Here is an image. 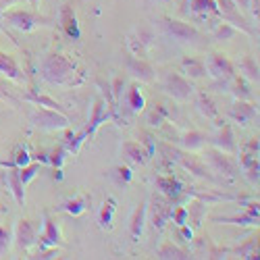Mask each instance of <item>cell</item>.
<instances>
[{
    "instance_id": "30",
    "label": "cell",
    "mask_w": 260,
    "mask_h": 260,
    "mask_svg": "<svg viewBox=\"0 0 260 260\" xmlns=\"http://www.w3.org/2000/svg\"><path fill=\"white\" fill-rule=\"evenodd\" d=\"M240 69L246 73V77L248 79H254V81H258V64L250 58V56H246L242 62H240Z\"/></svg>"
},
{
    "instance_id": "5",
    "label": "cell",
    "mask_w": 260,
    "mask_h": 260,
    "mask_svg": "<svg viewBox=\"0 0 260 260\" xmlns=\"http://www.w3.org/2000/svg\"><path fill=\"white\" fill-rule=\"evenodd\" d=\"M165 90H167L173 98H175V100H187V98L193 94L191 83H189L185 77L177 75V73H169V75L165 77Z\"/></svg>"
},
{
    "instance_id": "36",
    "label": "cell",
    "mask_w": 260,
    "mask_h": 260,
    "mask_svg": "<svg viewBox=\"0 0 260 260\" xmlns=\"http://www.w3.org/2000/svg\"><path fill=\"white\" fill-rule=\"evenodd\" d=\"M233 92H235V96L240 98V100H252V92H248V90H246V85H244L242 81H235Z\"/></svg>"
},
{
    "instance_id": "7",
    "label": "cell",
    "mask_w": 260,
    "mask_h": 260,
    "mask_svg": "<svg viewBox=\"0 0 260 260\" xmlns=\"http://www.w3.org/2000/svg\"><path fill=\"white\" fill-rule=\"evenodd\" d=\"M162 25L167 29L169 36H173L179 42H189V40H196L198 38V31L193 29L189 23H183V21H177V19H165Z\"/></svg>"
},
{
    "instance_id": "12",
    "label": "cell",
    "mask_w": 260,
    "mask_h": 260,
    "mask_svg": "<svg viewBox=\"0 0 260 260\" xmlns=\"http://www.w3.org/2000/svg\"><path fill=\"white\" fill-rule=\"evenodd\" d=\"M127 69L134 77H138L140 81H152L154 79V71L150 67L148 62H144L142 58H136V56H129L127 58Z\"/></svg>"
},
{
    "instance_id": "23",
    "label": "cell",
    "mask_w": 260,
    "mask_h": 260,
    "mask_svg": "<svg viewBox=\"0 0 260 260\" xmlns=\"http://www.w3.org/2000/svg\"><path fill=\"white\" fill-rule=\"evenodd\" d=\"M181 67H183L185 75H189V77H193V79H200V77H204V73H206L204 64L198 62V60H193V58H183Z\"/></svg>"
},
{
    "instance_id": "37",
    "label": "cell",
    "mask_w": 260,
    "mask_h": 260,
    "mask_svg": "<svg viewBox=\"0 0 260 260\" xmlns=\"http://www.w3.org/2000/svg\"><path fill=\"white\" fill-rule=\"evenodd\" d=\"M246 171H248V179H250L252 183H256V181H258V158L252 160V162L246 167Z\"/></svg>"
},
{
    "instance_id": "29",
    "label": "cell",
    "mask_w": 260,
    "mask_h": 260,
    "mask_svg": "<svg viewBox=\"0 0 260 260\" xmlns=\"http://www.w3.org/2000/svg\"><path fill=\"white\" fill-rule=\"evenodd\" d=\"M204 134H200V132H191V134H185V138H183V146L187 148V150H198V148H202L204 146Z\"/></svg>"
},
{
    "instance_id": "1",
    "label": "cell",
    "mask_w": 260,
    "mask_h": 260,
    "mask_svg": "<svg viewBox=\"0 0 260 260\" xmlns=\"http://www.w3.org/2000/svg\"><path fill=\"white\" fill-rule=\"evenodd\" d=\"M77 71V64L62 54H50L42 62V77L48 83H67Z\"/></svg>"
},
{
    "instance_id": "3",
    "label": "cell",
    "mask_w": 260,
    "mask_h": 260,
    "mask_svg": "<svg viewBox=\"0 0 260 260\" xmlns=\"http://www.w3.org/2000/svg\"><path fill=\"white\" fill-rule=\"evenodd\" d=\"M171 210H173V206H171V202H169V198L165 196V193H154L152 206H150V216H152L154 229H158V231L165 229L167 221L171 219Z\"/></svg>"
},
{
    "instance_id": "21",
    "label": "cell",
    "mask_w": 260,
    "mask_h": 260,
    "mask_svg": "<svg viewBox=\"0 0 260 260\" xmlns=\"http://www.w3.org/2000/svg\"><path fill=\"white\" fill-rule=\"evenodd\" d=\"M189 11L196 15H208V13L219 15L216 0H189Z\"/></svg>"
},
{
    "instance_id": "19",
    "label": "cell",
    "mask_w": 260,
    "mask_h": 260,
    "mask_svg": "<svg viewBox=\"0 0 260 260\" xmlns=\"http://www.w3.org/2000/svg\"><path fill=\"white\" fill-rule=\"evenodd\" d=\"M177 158H179V162H181L185 169H189L191 173H196L198 177L208 179V181H214V177H212L210 173H208V171H206V169H204V167H202V165H200L196 158H193V156H189V158H187V156H183V154H177Z\"/></svg>"
},
{
    "instance_id": "11",
    "label": "cell",
    "mask_w": 260,
    "mask_h": 260,
    "mask_svg": "<svg viewBox=\"0 0 260 260\" xmlns=\"http://www.w3.org/2000/svg\"><path fill=\"white\" fill-rule=\"evenodd\" d=\"M121 152H123V156H125L129 162H132V165H144V162L150 158V154L142 148L140 142H123Z\"/></svg>"
},
{
    "instance_id": "33",
    "label": "cell",
    "mask_w": 260,
    "mask_h": 260,
    "mask_svg": "<svg viewBox=\"0 0 260 260\" xmlns=\"http://www.w3.org/2000/svg\"><path fill=\"white\" fill-rule=\"evenodd\" d=\"M187 216H189V212H187V208H183V206L171 210V219H173V223H175L177 227H181V225L187 223Z\"/></svg>"
},
{
    "instance_id": "20",
    "label": "cell",
    "mask_w": 260,
    "mask_h": 260,
    "mask_svg": "<svg viewBox=\"0 0 260 260\" xmlns=\"http://www.w3.org/2000/svg\"><path fill=\"white\" fill-rule=\"evenodd\" d=\"M88 208H90V198H88V196L69 200V202H64L62 206H58V210H64V212H69V214H73V216L81 214L83 210H88Z\"/></svg>"
},
{
    "instance_id": "27",
    "label": "cell",
    "mask_w": 260,
    "mask_h": 260,
    "mask_svg": "<svg viewBox=\"0 0 260 260\" xmlns=\"http://www.w3.org/2000/svg\"><path fill=\"white\" fill-rule=\"evenodd\" d=\"M127 104H129V108H132L134 113H140L142 108H144V96H142V92L138 90V88H129L127 90Z\"/></svg>"
},
{
    "instance_id": "38",
    "label": "cell",
    "mask_w": 260,
    "mask_h": 260,
    "mask_svg": "<svg viewBox=\"0 0 260 260\" xmlns=\"http://www.w3.org/2000/svg\"><path fill=\"white\" fill-rule=\"evenodd\" d=\"M64 152H67V148H58V150H54V152H52V158L48 156V160H50V165H54V167H60L62 165V154Z\"/></svg>"
},
{
    "instance_id": "22",
    "label": "cell",
    "mask_w": 260,
    "mask_h": 260,
    "mask_svg": "<svg viewBox=\"0 0 260 260\" xmlns=\"http://www.w3.org/2000/svg\"><path fill=\"white\" fill-rule=\"evenodd\" d=\"M198 111L206 119H216V117H219V108H216L214 100L210 96H206V94H200V98H198Z\"/></svg>"
},
{
    "instance_id": "40",
    "label": "cell",
    "mask_w": 260,
    "mask_h": 260,
    "mask_svg": "<svg viewBox=\"0 0 260 260\" xmlns=\"http://www.w3.org/2000/svg\"><path fill=\"white\" fill-rule=\"evenodd\" d=\"M0 31H3V25H0Z\"/></svg>"
},
{
    "instance_id": "13",
    "label": "cell",
    "mask_w": 260,
    "mask_h": 260,
    "mask_svg": "<svg viewBox=\"0 0 260 260\" xmlns=\"http://www.w3.org/2000/svg\"><path fill=\"white\" fill-rule=\"evenodd\" d=\"M5 181L9 183V187H11V191H13L17 204H23V202H25V189H23L25 185H23V181H21V175H19V169H17V167L9 169V173L5 175Z\"/></svg>"
},
{
    "instance_id": "15",
    "label": "cell",
    "mask_w": 260,
    "mask_h": 260,
    "mask_svg": "<svg viewBox=\"0 0 260 260\" xmlns=\"http://www.w3.org/2000/svg\"><path fill=\"white\" fill-rule=\"evenodd\" d=\"M231 117H233L237 123L246 125L248 121H252V119L256 117V108H254V104H248L246 100H240V102H235V104L231 106Z\"/></svg>"
},
{
    "instance_id": "28",
    "label": "cell",
    "mask_w": 260,
    "mask_h": 260,
    "mask_svg": "<svg viewBox=\"0 0 260 260\" xmlns=\"http://www.w3.org/2000/svg\"><path fill=\"white\" fill-rule=\"evenodd\" d=\"M25 100H29V102H34V104H38V106H46V108H54V111H60V104H58L56 100H52V98H48V96H42V94H36V92H29V94L25 96Z\"/></svg>"
},
{
    "instance_id": "16",
    "label": "cell",
    "mask_w": 260,
    "mask_h": 260,
    "mask_svg": "<svg viewBox=\"0 0 260 260\" xmlns=\"http://www.w3.org/2000/svg\"><path fill=\"white\" fill-rule=\"evenodd\" d=\"M44 227H46V233L42 235V250L44 248H52V246H56V244H60V231H58V227H56V223H52L48 216L44 214Z\"/></svg>"
},
{
    "instance_id": "31",
    "label": "cell",
    "mask_w": 260,
    "mask_h": 260,
    "mask_svg": "<svg viewBox=\"0 0 260 260\" xmlns=\"http://www.w3.org/2000/svg\"><path fill=\"white\" fill-rule=\"evenodd\" d=\"M38 171H40V165H38V162L25 165L23 169H19V175H21V181H23V185H27V183L38 175Z\"/></svg>"
},
{
    "instance_id": "34",
    "label": "cell",
    "mask_w": 260,
    "mask_h": 260,
    "mask_svg": "<svg viewBox=\"0 0 260 260\" xmlns=\"http://www.w3.org/2000/svg\"><path fill=\"white\" fill-rule=\"evenodd\" d=\"M11 248V231L0 225V256H5Z\"/></svg>"
},
{
    "instance_id": "41",
    "label": "cell",
    "mask_w": 260,
    "mask_h": 260,
    "mask_svg": "<svg viewBox=\"0 0 260 260\" xmlns=\"http://www.w3.org/2000/svg\"><path fill=\"white\" fill-rule=\"evenodd\" d=\"M34 3H38V0H34Z\"/></svg>"
},
{
    "instance_id": "39",
    "label": "cell",
    "mask_w": 260,
    "mask_h": 260,
    "mask_svg": "<svg viewBox=\"0 0 260 260\" xmlns=\"http://www.w3.org/2000/svg\"><path fill=\"white\" fill-rule=\"evenodd\" d=\"M15 0H0V7H9V5H13Z\"/></svg>"
},
{
    "instance_id": "2",
    "label": "cell",
    "mask_w": 260,
    "mask_h": 260,
    "mask_svg": "<svg viewBox=\"0 0 260 260\" xmlns=\"http://www.w3.org/2000/svg\"><path fill=\"white\" fill-rule=\"evenodd\" d=\"M29 119L36 127L46 129V132H56V129L69 127V119L60 111H54V108H38V111H34L29 115Z\"/></svg>"
},
{
    "instance_id": "10",
    "label": "cell",
    "mask_w": 260,
    "mask_h": 260,
    "mask_svg": "<svg viewBox=\"0 0 260 260\" xmlns=\"http://www.w3.org/2000/svg\"><path fill=\"white\" fill-rule=\"evenodd\" d=\"M214 223H231V225H258V204H250L242 216H214Z\"/></svg>"
},
{
    "instance_id": "17",
    "label": "cell",
    "mask_w": 260,
    "mask_h": 260,
    "mask_svg": "<svg viewBox=\"0 0 260 260\" xmlns=\"http://www.w3.org/2000/svg\"><path fill=\"white\" fill-rule=\"evenodd\" d=\"M60 23H62V27H64V31H67L69 38H75V40H77V38L81 36L79 25H77V17H75V13H73L71 7H64V9H62Z\"/></svg>"
},
{
    "instance_id": "8",
    "label": "cell",
    "mask_w": 260,
    "mask_h": 260,
    "mask_svg": "<svg viewBox=\"0 0 260 260\" xmlns=\"http://www.w3.org/2000/svg\"><path fill=\"white\" fill-rule=\"evenodd\" d=\"M7 23L13 25L15 29H21V31H31L38 23H40V19L31 13H25V11H11L7 13Z\"/></svg>"
},
{
    "instance_id": "18",
    "label": "cell",
    "mask_w": 260,
    "mask_h": 260,
    "mask_svg": "<svg viewBox=\"0 0 260 260\" xmlns=\"http://www.w3.org/2000/svg\"><path fill=\"white\" fill-rule=\"evenodd\" d=\"M144 221H146V204H140L134 212V219H132V225H129V233H132V240L138 242V237L142 235L144 231Z\"/></svg>"
},
{
    "instance_id": "6",
    "label": "cell",
    "mask_w": 260,
    "mask_h": 260,
    "mask_svg": "<svg viewBox=\"0 0 260 260\" xmlns=\"http://www.w3.org/2000/svg\"><path fill=\"white\" fill-rule=\"evenodd\" d=\"M15 240H17V246L21 250H27L31 246L38 244V229L31 221L27 219H21L17 223V231H15Z\"/></svg>"
},
{
    "instance_id": "24",
    "label": "cell",
    "mask_w": 260,
    "mask_h": 260,
    "mask_svg": "<svg viewBox=\"0 0 260 260\" xmlns=\"http://www.w3.org/2000/svg\"><path fill=\"white\" fill-rule=\"evenodd\" d=\"M0 73H7V75L13 77V79H23V75H21L19 67L15 64V60H13L11 56H7V54H0Z\"/></svg>"
},
{
    "instance_id": "4",
    "label": "cell",
    "mask_w": 260,
    "mask_h": 260,
    "mask_svg": "<svg viewBox=\"0 0 260 260\" xmlns=\"http://www.w3.org/2000/svg\"><path fill=\"white\" fill-rule=\"evenodd\" d=\"M206 71L219 81H229L235 75L231 60L223 54H210L208 60H206Z\"/></svg>"
},
{
    "instance_id": "25",
    "label": "cell",
    "mask_w": 260,
    "mask_h": 260,
    "mask_svg": "<svg viewBox=\"0 0 260 260\" xmlns=\"http://www.w3.org/2000/svg\"><path fill=\"white\" fill-rule=\"evenodd\" d=\"M156 185H158V189H162V193H165L167 198L177 196L179 189H181L179 181H175L173 177H160V179H156Z\"/></svg>"
},
{
    "instance_id": "35",
    "label": "cell",
    "mask_w": 260,
    "mask_h": 260,
    "mask_svg": "<svg viewBox=\"0 0 260 260\" xmlns=\"http://www.w3.org/2000/svg\"><path fill=\"white\" fill-rule=\"evenodd\" d=\"M214 36H216V40H229V38L235 36V27L231 23H221V27L216 29Z\"/></svg>"
},
{
    "instance_id": "9",
    "label": "cell",
    "mask_w": 260,
    "mask_h": 260,
    "mask_svg": "<svg viewBox=\"0 0 260 260\" xmlns=\"http://www.w3.org/2000/svg\"><path fill=\"white\" fill-rule=\"evenodd\" d=\"M208 162L216 173H225L227 179H235V165L225 156V152H216V150H208L206 152Z\"/></svg>"
},
{
    "instance_id": "32",
    "label": "cell",
    "mask_w": 260,
    "mask_h": 260,
    "mask_svg": "<svg viewBox=\"0 0 260 260\" xmlns=\"http://www.w3.org/2000/svg\"><path fill=\"white\" fill-rule=\"evenodd\" d=\"M113 212H115V200H108L104 204L102 212H100V227L102 229L108 227V223H111V219H113Z\"/></svg>"
},
{
    "instance_id": "26",
    "label": "cell",
    "mask_w": 260,
    "mask_h": 260,
    "mask_svg": "<svg viewBox=\"0 0 260 260\" xmlns=\"http://www.w3.org/2000/svg\"><path fill=\"white\" fill-rule=\"evenodd\" d=\"M156 256H158V258H162V260H165V258H175V260L189 258L185 250H181V248H177V246H173V244H165V246L156 252Z\"/></svg>"
},
{
    "instance_id": "14",
    "label": "cell",
    "mask_w": 260,
    "mask_h": 260,
    "mask_svg": "<svg viewBox=\"0 0 260 260\" xmlns=\"http://www.w3.org/2000/svg\"><path fill=\"white\" fill-rule=\"evenodd\" d=\"M214 146L221 150V152H225V154H229V152H235L237 150V144H235V136H233V129L229 127V125H225L221 132H219V136L214 138Z\"/></svg>"
}]
</instances>
